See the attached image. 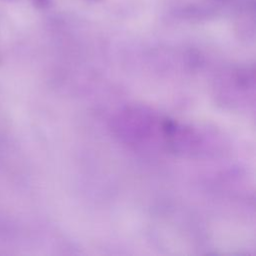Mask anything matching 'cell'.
<instances>
[{
	"label": "cell",
	"instance_id": "1",
	"mask_svg": "<svg viewBox=\"0 0 256 256\" xmlns=\"http://www.w3.org/2000/svg\"><path fill=\"white\" fill-rule=\"evenodd\" d=\"M30 2L37 9H47L52 5V0H30Z\"/></svg>",
	"mask_w": 256,
	"mask_h": 256
},
{
	"label": "cell",
	"instance_id": "2",
	"mask_svg": "<svg viewBox=\"0 0 256 256\" xmlns=\"http://www.w3.org/2000/svg\"><path fill=\"white\" fill-rule=\"evenodd\" d=\"M86 1H90V2H100L102 0H86Z\"/></svg>",
	"mask_w": 256,
	"mask_h": 256
}]
</instances>
